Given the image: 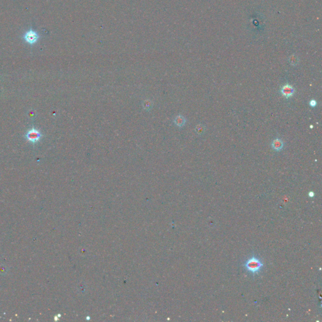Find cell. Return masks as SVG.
<instances>
[{
    "instance_id": "obj_1",
    "label": "cell",
    "mask_w": 322,
    "mask_h": 322,
    "mask_svg": "<svg viewBox=\"0 0 322 322\" xmlns=\"http://www.w3.org/2000/svg\"><path fill=\"white\" fill-rule=\"evenodd\" d=\"M263 264L261 261L257 257L253 256L247 260L244 264V267L249 271L253 274H257L261 270Z\"/></svg>"
},
{
    "instance_id": "obj_2",
    "label": "cell",
    "mask_w": 322,
    "mask_h": 322,
    "mask_svg": "<svg viewBox=\"0 0 322 322\" xmlns=\"http://www.w3.org/2000/svg\"><path fill=\"white\" fill-rule=\"evenodd\" d=\"M25 137L29 142L34 144L40 140L42 135L38 130L33 128L28 131V132L26 134Z\"/></svg>"
},
{
    "instance_id": "obj_3",
    "label": "cell",
    "mask_w": 322,
    "mask_h": 322,
    "mask_svg": "<svg viewBox=\"0 0 322 322\" xmlns=\"http://www.w3.org/2000/svg\"><path fill=\"white\" fill-rule=\"evenodd\" d=\"M24 40L30 45L35 44L39 39V36L36 31L30 30L27 31L23 36Z\"/></svg>"
},
{
    "instance_id": "obj_4",
    "label": "cell",
    "mask_w": 322,
    "mask_h": 322,
    "mask_svg": "<svg viewBox=\"0 0 322 322\" xmlns=\"http://www.w3.org/2000/svg\"><path fill=\"white\" fill-rule=\"evenodd\" d=\"M281 92L283 96L286 98H289L293 95L294 93V89L292 86L287 84L282 87Z\"/></svg>"
},
{
    "instance_id": "obj_5",
    "label": "cell",
    "mask_w": 322,
    "mask_h": 322,
    "mask_svg": "<svg viewBox=\"0 0 322 322\" xmlns=\"http://www.w3.org/2000/svg\"><path fill=\"white\" fill-rule=\"evenodd\" d=\"M272 149L276 151H280L284 147V143L282 140L279 139H274L272 142Z\"/></svg>"
},
{
    "instance_id": "obj_6",
    "label": "cell",
    "mask_w": 322,
    "mask_h": 322,
    "mask_svg": "<svg viewBox=\"0 0 322 322\" xmlns=\"http://www.w3.org/2000/svg\"><path fill=\"white\" fill-rule=\"evenodd\" d=\"M174 122H175V125L177 126L178 127H183L186 123V119L183 116L179 115L175 118V120H174Z\"/></svg>"
},
{
    "instance_id": "obj_7",
    "label": "cell",
    "mask_w": 322,
    "mask_h": 322,
    "mask_svg": "<svg viewBox=\"0 0 322 322\" xmlns=\"http://www.w3.org/2000/svg\"><path fill=\"white\" fill-rule=\"evenodd\" d=\"M194 130L198 135H202L204 133L205 127H204V126L202 124H198L196 126V127H195Z\"/></svg>"
},
{
    "instance_id": "obj_8",
    "label": "cell",
    "mask_w": 322,
    "mask_h": 322,
    "mask_svg": "<svg viewBox=\"0 0 322 322\" xmlns=\"http://www.w3.org/2000/svg\"><path fill=\"white\" fill-rule=\"evenodd\" d=\"M152 102L149 99L145 100L143 103V108L146 110H149L152 107Z\"/></svg>"
},
{
    "instance_id": "obj_9",
    "label": "cell",
    "mask_w": 322,
    "mask_h": 322,
    "mask_svg": "<svg viewBox=\"0 0 322 322\" xmlns=\"http://www.w3.org/2000/svg\"><path fill=\"white\" fill-rule=\"evenodd\" d=\"M290 63H291V64L292 65H296L298 64V60L296 57H292L290 59Z\"/></svg>"
},
{
    "instance_id": "obj_10",
    "label": "cell",
    "mask_w": 322,
    "mask_h": 322,
    "mask_svg": "<svg viewBox=\"0 0 322 322\" xmlns=\"http://www.w3.org/2000/svg\"><path fill=\"white\" fill-rule=\"evenodd\" d=\"M316 104H317V102H316L315 99L311 100V101H310V105L311 107H315L316 106Z\"/></svg>"
},
{
    "instance_id": "obj_11",
    "label": "cell",
    "mask_w": 322,
    "mask_h": 322,
    "mask_svg": "<svg viewBox=\"0 0 322 322\" xmlns=\"http://www.w3.org/2000/svg\"><path fill=\"white\" fill-rule=\"evenodd\" d=\"M310 196L311 197V196H313V192H310Z\"/></svg>"
}]
</instances>
